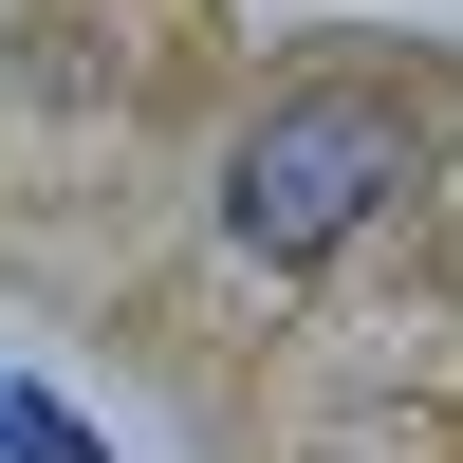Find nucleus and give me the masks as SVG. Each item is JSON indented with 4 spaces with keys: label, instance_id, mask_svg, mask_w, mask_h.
<instances>
[{
    "label": "nucleus",
    "instance_id": "1",
    "mask_svg": "<svg viewBox=\"0 0 463 463\" xmlns=\"http://www.w3.org/2000/svg\"><path fill=\"white\" fill-rule=\"evenodd\" d=\"M408 167H427V111H408L390 74H297V93H260L241 148H222V260L316 279L334 241H371V222H390Z\"/></svg>",
    "mask_w": 463,
    "mask_h": 463
},
{
    "label": "nucleus",
    "instance_id": "2",
    "mask_svg": "<svg viewBox=\"0 0 463 463\" xmlns=\"http://www.w3.org/2000/svg\"><path fill=\"white\" fill-rule=\"evenodd\" d=\"M0 463H111L93 427H74V408L56 390H19V371H0Z\"/></svg>",
    "mask_w": 463,
    "mask_h": 463
}]
</instances>
